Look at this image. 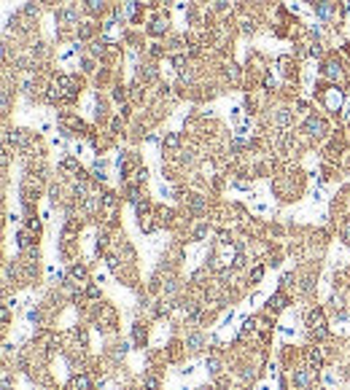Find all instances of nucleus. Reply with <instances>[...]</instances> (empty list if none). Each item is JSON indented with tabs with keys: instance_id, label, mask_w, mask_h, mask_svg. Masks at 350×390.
Segmentation results:
<instances>
[{
	"instance_id": "nucleus-12",
	"label": "nucleus",
	"mask_w": 350,
	"mask_h": 390,
	"mask_svg": "<svg viewBox=\"0 0 350 390\" xmlns=\"http://www.w3.org/2000/svg\"><path fill=\"white\" fill-rule=\"evenodd\" d=\"M262 274H264V269L256 267V269H253V274H251V280H253V283H259V280H262Z\"/></svg>"
},
{
	"instance_id": "nucleus-16",
	"label": "nucleus",
	"mask_w": 350,
	"mask_h": 390,
	"mask_svg": "<svg viewBox=\"0 0 350 390\" xmlns=\"http://www.w3.org/2000/svg\"><path fill=\"white\" fill-rule=\"evenodd\" d=\"M342 237H345V242H350V221L345 223V229H342Z\"/></svg>"
},
{
	"instance_id": "nucleus-9",
	"label": "nucleus",
	"mask_w": 350,
	"mask_h": 390,
	"mask_svg": "<svg viewBox=\"0 0 350 390\" xmlns=\"http://www.w3.org/2000/svg\"><path fill=\"white\" fill-rule=\"evenodd\" d=\"M208 369H210V374H218V372H221V363H218L216 358H210V361H208Z\"/></svg>"
},
{
	"instance_id": "nucleus-6",
	"label": "nucleus",
	"mask_w": 350,
	"mask_h": 390,
	"mask_svg": "<svg viewBox=\"0 0 350 390\" xmlns=\"http://www.w3.org/2000/svg\"><path fill=\"white\" fill-rule=\"evenodd\" d=\"M78 14L70 11V8H65V11H57V22H76Z\"/></svg>"
},
{
	"instance_id": "nucleus-8",
	"label": "nucleus",
	"mask_w": 350,
	"mask_h": 390,
	"mask_svg": "<svg viewBox=\"0 0 350 390\" xmlns=\"http://www.w3.org/2000/svg\"><path fill=\"white\" fill-rule=\"evenodd\" d=\"M323 73H326L329 78H339V76H342V70H339V65H337V62H329Z\"/></svg>"
},
{
	"instance_id": "nucleus-3",
	"label": "nucleus",
	"mask_w": 350,
	"mask_h": 390,
	"mask_svg": "<svg viewBox=\"0 0 350 390\" xmlns=\"http://www.w3.org/2000/svg\"><path fill=\"white\" fill-rule=\"evenodd\" d=\"M310 382H313V377H310L307 369H297V372H294V385H297V388H310Z\"/></svg>"
},
{
	"instance_id": "nucleus-4",
	"label": "nucleus",
	"mask_w": 350,
	"mask_h": 390,
	"mask_svg": "<svg viewBox=\"0 0 350 390\" xmlns=\"http://www.w3.org/2000/svg\"><path fill=\"white\" fill-rule=\"evenodd\" d=\"M73 388L76 390H92V379H89L87 374H78V377L73 379Z\"/></svg>"
},
{
	"instance_id": "nucleus-14",
	"label": "nucleus",
	"mask_w": 350,
	"mask_h": 390,
	"mask_svg": "<svg viewBox=\"0 0 350 390\" xmlns=\"http://www.w3.org/2000/svg\"><path fill=\"white\" fill-rule=\"evenodd\" d=\"M89 8H92V11H100V8H103V0H89Z\"/></svg>"
},
{
	"instance_id": "nucleus-13",
	"label": "nucleus",
	"mask_w": 350,
	"mask_h": 390,
	"mask_svg": "<svg viewBox=\"0 0 350 390\" xmlns=\"http://www.w3.org/2000/svg\"><path fill=\"white\" fill-rule=\"evenodd\" d=\"M135 339H138V342H146V331H143V328H135Z\"/></svg>"
},
{
	"instance_id": "nucleus-7",
	"label": "nucleus",
	"mask_w": 350,
	"mask_h": 390,
	"mask_svg": "<svg viewBox=\"0 0 350 390\" xmlns=\"http://www.w3.org/2000/svg\"><path fill=\"white\" fill-rule=\"evenodd\" d=\"M286 302H288V299L283 296V293H275V296L269 299V307H275V309H283V307H286Z\"/></svg>"
},
{
	"instance_id": "nucleus-15",
	"label": "nucleus",
	"mask_w": 350,
	"mask_h": 390,
	"mask_svg": "<svg viewBox=\"0 0 350 390\" xmlns=\"http://www.w3.org/2000/svg\"><path fill=\"white\" fill-rule=\"evenodd\" d=\"M164 146H178V135H170V137L164 140Z\"/></svg>"
},
{
	"instance_id": "nucleus-10",
	"label": "nucleus",
	"mask_w": 350,
	"mask_h": 390,
	"mask_svg": "<svg viewBox=\"0 0 350 390\" xmlns=\"http://www.w3.org/2000/svg\"><path fill=\"white\" fill-rule=\"evenodd\" d=\"M70 274H73L76 280H84V277H87V269H84V267H73V272H70Z\"/></svg>"
},
{
	"instance_id": "nucleus-1",
	"label": "nucleus",
	"mask_w": 350,
	"mask_h": 390,
	"mask_svg": "<svg viewBox=\"0 0 350 390\" xmlns=\"http://www.w3.org/2000/svg\"><path fill=\"white\" fill-rule=\"evenodd\" d=\"M304 129H307L310 135H315V137H321V135L326 132V124H323V119H307Z\"/></svg>"
},
{
	"instance_id": "nucleus-5",
	"label": "nucleus",
	"mask_w": 350,
	"mask_h": 390,
	"mask_svg": "<svg viewBox=\"0 0 350 390\" xmlns=\"http://www.w3.org/2000/svg\"><path fill=\"white\" fill-rule=\"evenodd\" d=\"M202 344H205V337H202V334H192V337L186 339V347H189V350H199Z\"/></svg>"
},
{
	"instance_id": "nucleus-17",
	"label": "nucleus",
	"mask_w": 350,
	"mask_h": 390,
	"mask_svg": "<svg viewBox=\"0 0 350 390\" xmlns=\"http://www.w3.org/2000/svg\"><path fill=\"white\" fill-rule=\"evenodd\" d=\"M183 62H186V59H183V57H173V65H175V68H178V70L183 68Z\"/></svg>"
},
{
	"instance_id": "nucleus-11",
	"label": "nucleus",
	"mask_w": 350,
	"mask_h": 390,
	"mask_svg": "<svg viewBox=\"0 0 350 390\" xmlns=\"http://www.w3.org/2000/svg\"><path fill=\"white\" fill-rule=\"evenodd\" d=\"M146 388H148V390H157V388H159V379H157V377H148V379H146Z\"/></svg>"
},
{
	"instance_id": "nucleus-2",
	"label": "nucleus",
	"mask_w": 350,
	"mask_h": 390,
	"mask_svg": "<svg viewBox=\"0 0 350 390\" xmlns=\"http://www.w3.org/2000/svg\"><path fill=\"white\" fill-rule=\"evenodd\" d=\"M323 100H326V105L332 108V111H337L339 105H342V92H339V89H329Z\"/></svg>"
}]
</instances>
